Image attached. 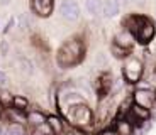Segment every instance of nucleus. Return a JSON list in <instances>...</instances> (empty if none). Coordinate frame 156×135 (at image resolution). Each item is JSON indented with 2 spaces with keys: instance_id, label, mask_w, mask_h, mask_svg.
Segmentation results:
<instances>
[{
  "instance_id": "nucleus-20",
  "label": "nucleus",
  "mask_w": 156,
  "mask_h": 135,
  "mask_svg": "<svg viewBox=\"0 0 156 135\" xmlns=\"http://www.w3.org/2000/svg\"><path fill=\"white\" fill-rule=\"evenodd\" d=\"M20 71L26 73V74H32V73H34V66H32V62L29 61L27 58L20 59Z\"/></svg>"
},
{
  "instance_id": "nucleus-7",
  "label": "nucleus",
  "mask_w": 156,
  "mask_h": 135,
  "mask_svg": "<svg viewBox=\"0 0 156 135\" xmlns=\"http://www.w3.org/2000/svg\"><path fill=\"white\" fill-rule=\"evenodd\" d=\"M55 7V0H31V8L36 15L49 17Z\"/></svg>"
},
{
  "instance_id": "nucleus-16",
  "label": "nucleus",
  "mask_w": 156,
  "mask_h": 135,
  "mask_svg": "<svg viewBox=\"0 0 156 135\" xmlns=\"http://www.w3.org/2000/svg\"><path fill=\"white\" fill-rule=\"evenodd\" d=\"M59 98H63V101H65V105L66 106H71V105H78V103H87L85 100H83L78 93L71 91V93H65V95H59Z\"/></svg>"
},
{
  "instance_id": "nucleus-9",
  "label": "nucleus",
  "mask_w": 156,
  "mask_h": 135,
  "mask_svg": "<svg viewBox=\"0 0 156 135\" xmlns=\"http://www.w3.org/2000/svg\"><path fill=\"white\" fill-rule=\"evenodd\" d=\"M27 123L36 128H41L48 123V115L39 110H27Z\"/></svg>"
},
{
  "instance_id": "nucleus-10",
  "label": "nucleus",
  "mask_w": 156,
  "mask_h": 135,
  "mask_svg": "<svg viewBox=\"0 0 156 135\" xmlns=\"http://www.w3.org/2000/svg\"><path fill=\"white\" fill-rule=\"evenodd\" d=\"M114 42H115L117 46H121V47L131 49V47H133V44H134V34L131 31H127V29H124V31H121L119 34H115Z\"/></svg>"
},
{
  "instance_id": "nucleus-22",
  "label": "nucleus",
  "mask_w": 156,
  "mask_h": 135,
  "mask_svg": "<svg viewBox=\"0 0 156 135\" xmlns=\"http://www.w3.org/2000/svg\"><path fill=\"white\" fill-rule=\"evenodd\" d=\"M9 51H10V46H9V42L5 41V39H2V41H0V54H2V56H7Z\"/></svg>"
},
{
  "instance_id": "nucleus-23",
  "label": "nucleus",
  "mask_w": 156,
  "mask_h": 135,
  "mask_svg": "<svg viewBox=\"0 0 156 135\" xmlns=\"http://www.w3.org/2000/svg\"><path fill=\"white\" fill-rule=\"evenodd\" d=\"M7 81H9L7 73H5L4 69H0V86H5V85H7Z\"/></svg>"
},
{
  "instance_id": "nucleus-2",
  "label": "nucleus",
  "mask_w": 156,
  "mask_h": 135,
  "mask_svg": "<svg viewBox=\"0 0 156 135\" xmlns=\"http://www.w3.org/2000/svg\"><path fill=\"white\" fill-rule=\"evenodd\" d=\"M66 118L70 120V123L76 128L94 127V113H92V108L87 103H78V105L68 106Z\"/></svg>"
},
{
  "instance_id": "nucleus-26",
  "label": "nucleus",
  "mask_w": 156,
  "mask_h": 135,
  "mask_svg": "<svg viewBox=\"0 0 156 135\" xmlns=\"http://www.w3.org/2000/svg\"><path fill=\"white\" fill-rule=\"evenodd\" d=\"M10 4V0H0V5H9Z\"/></svg>"
},
{
  "instance_id": "nucleus-18",
  "label": "nucleus",
  "mask_w": 156,
  "mask_h": 135,
  "mask_svg": "<svg viewBox=\"0 0 156 135\" xmlns=\"http://www.w3.org/2000/svg\"><path fill=\"white\" fill-rule=\"evenodd\" d=\"M110 52H112V54H114V58H117V59H127V58H129V49L117 46L115 42L110 46Z\"/></svg>"
},
{
  "instance_id": "nucleus-24",
  "label": "nucleus",
  "mask_w": 156,
  "mask_h": 135,
  "mask_svg": "<svg viewBox=\"0 0 156 135\" xmlns=\"http://www.w3.org/2000/svg\"><path fill=\"white\" fill-rule=\"evenodd\" d=\"M98 135H119V132L112 127V128H105V130H102Z\"/></svg>"
},
{
  "instance_id": "nucleus-1",
  "label": "nucleus",
  "mask_w": 156,
  "mask_h": 135,
  "mask_svg": "<svg viewBox=\"0 0 156 135\" xmlns=\"http://www.w3.org/2000/svg\"><path fill=\"white\" fill-rule=\"evenodd\" d=\"M85 58V42L80 37H71L58 51L56 61L59 68H71L83 61Z\"/></svg>"
},
{
  "instance_id": "nucleus-12",
  "label": "nucleus",
  "mask_w": 156,
  "mask_h": 135,
  "mask_svg": "<svg viewBox=\"0 0 156 135\" xmlns=\"http://www.w3.org/2000/svg\"><path fill=\"white\" fill-rule=\"evenodd\" d=\"M146 19H148V17H144V15H129L127 19L124 20V27L127 29V31L133 32L134 35H136L137 29L143 25V22H144Z\"/></svg>"
},
{
  "instance_id": "nucleus-11",
  "label": "nucleus",
  "mask_w": 156,
  "mask_h": 135,
  "mask_svg": "<svg viewBox=\"0 0 156 135\" xmlns=\"http://www.w3.org/2000/svg\"><path fill=\"white\" fill-rule=\"evenodd\" d=\"M121 12V2L119 0H105L104 8H102V15L107 19H112Z\"/></svg>"
},
{
  "instance_id": "nucleus-21",
  "label": "nucleus",
  "mask_w": 156,
  "mask_h": 135,
  "mask_svg": "<svg viewBox=\"0 0 156 135\" xmlns=\"http://www.w3.org/2000/svg\"><path fill=\"white\" fill-rule=\"evenodd\" d=\"M12 100H14V96H10V93L0 91V103L4 105L5 108H10L12 106Z\"/></svg>"
},
{
  "instance_id": "nucleus-13",
  "label": "nucleus",
  "mask_w": 156,
  "mask_h": 135,
  "mask_svg": "<svg viewBox=\"0 0 156 135\" xmlns=\"http://www.w3.org/2000/svg\"><path fill=\"white\" fill-rule=\"evenodd\" d=\"M114 128L119 132V135H134V123L127 118H117Z\"/></svg>"
},
{
  "instance_id": "nucleus-27",
  "label": "nucleus",
  "mask_w": 156,
  "mask_h": 135,
  "mask_svg": "<svg viewBox=\"0 0 156 135\" xmlns=\"http://www.w3.org/2000/svg\"><path fill=\"white\" fill-rule=\"evenodd\" d=\"M46 135H58V133H53V132H51V133H46Z\"/></svg>"
},
{
  "instance_id": "nucleus-17",
  "label": "nucleus",
  "mask_w": 156,
  "mask_h": 135,
  "mask_svg": "<svg viewBox=\"0 0 156 135\" xmlns=\"http://www.w3.org/2000/svg\"><path fill=\"white\" fill-rule=\"evenodd\" d=\"M5 135H27V132H26L22 123L12 122V123H7V127H5Z\"/></svg>"
},
{
  "instance_id": "nucleus-15",
  "label": "nucleus",
  "mask_w": 156,
  "mask_h": 135,
  "mask_svg": "<svg viewBox=\"0 0 156 135\" xmlns=\"http://www.w3.org/2000/svg\"><path fill=\"white\" fill-rule=\"evenodd\" d=\"M85 8L92 17H97L102 14L104 4H102V0H85Z\"/></svg>"
},
{
  "instance_id": "nucleus-3",
  "label": "nucleus",
  "mask_w": 156,
  "mask_h": 135,
  "mask_svg": "<svg viewBox=\"0 0 156 135\" xmlns=\"http://www.w3.org/2000/svg\"><path fill=\"white\" fill-rule=\"evenodd\" d=\"M144 73V68H143V62L137 58H127L124 62V68H122V76L127 83L131 85H136L141 81V76Z\"/></svg>"
},
{
  "instance_id": "nucleus-19",
  "label": "nucleus",
  "mask_w": 156,
  "mask_h": 135,
  "mask_svg": "<svg viewBox=\"0 0 156 135\" xmlns=\"http://www.w3.org/2000/svg\"><path fill=\"white\" fill-rule=\"evenodd\" d=\"M12 106L17 108V110H24V112H27V106H29V101L26 96H20V95H16L14 100H12Z\"/></svg>"
},
{
  "instance_id": "nucleus-28",
  "label": "nucleus",
  "mask_w": 156,
  "mask_h": 135,
  "mask_svg": "<svg viewBox=\"0 0 156 135\" xmlns=\"http://www.w3.org/2000/svg\"><path fill=\"white\" fill-rule=\"evenodd\" d=\"M154 74H156V68H154Z\"/></svg>"
},
{
  "instance_id": "nucleus-14",
  "label": "nucleus",
  "mask_w": 156,
  "mask_h": 135,
  "mask_svg": "<svg viewBox=\"0 0 156 135\" xmlns=\"http://www.w3.org/2000/svg\"><path fill=\"white\" fill-rule=\"evenodd\" d=\"M48 127H49V130L53 133L61 135L65 132V122L56 115H48Z\"/></svg>"
},
{
  "instance_id": "nucleus-8",
  "label": "nucleus",
  "mask_w": 156,
  "mask_h": 135,
  "mask_svg": "<svg viewBox=\"0 0 156 135\" xmlns=\"http://www.w3.org/2000/svg\"><path fill=\"white\" fill-rule=\"evenodd\" d=\"M112 83L114 81H112V78H110V74H100V76L97 78V81H95V91H97V95H98V100H104V98L110 93Z\"/></svg>"
},
{
  "instance_id": "nucleus-25",
  "label": "nucleus",
  "mask_w": 156,
  "mask_h": 135,
  "mask_svg": "<svg viewBox=\"0 0 156 135\" xmlns=\"http://www.w3.org/2000/svg\"><path fill=\"white\" fill-rule=\"evenodd\" d=\"M14 24H16V19H10V20H9L7 25H5V29H4V34H7V32L10 31L12 27H14Z\"/></svg>"
},
{
  "instance_id": "nucleus-5",
  "label": "nucleus",
  "mask_w": 156,
  "mask_h": 135,
  "mask_svg": "<svg viewBox=\"0 0 156 135\" xmlns=\"http://www.w3.org/2000/svg\"><path fill=\"white\" fill-rule=\"evenodd\" d=\"M156 34V29H154V24L151 22L149 19H146L144 22H143V25L137 29L136 32V39L139 41L141 44H148L153 41V37H154Z\"/></svg>"
},
{
  "instance_id": "nucleus-6",
  "label": "nucleus",
  "mask_w": 156,
  "mask_h": 135,
  "mask_svg": "<svg viewBox=\"0 0 156 135\" xmlns=\"http://www.w3.org/2000/svg\"><path fill=\"white\" fill-rule=\"evenodd\" d=\"M133 98H134V103L141 105V106H146V108H151L153 103L156 101V93L149 91L146 88H141L134 91Z\"/></svg>"
},
{
  "instance_id": "nucleus-4",
  "label": "nucleus",
  "mask_w": 156,
  "mask_h": 135,
  "mask_svg": "<svg viewBox=\"0 0 156 135\" xmlns=\"http://www.w3.org/2000/svg\"><path fill=\"white\" fill-rule=\"evenodd\" d=\"M59 14L63 15V19L66 20H78L80 19V5L75 0H63L61 7H59Z\"/></svg>"
}]
</instances>
